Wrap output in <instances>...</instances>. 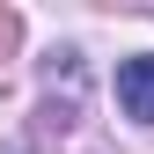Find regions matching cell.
Listing matches in <instances>:
<instances>
[{"label":"cell","instance_id":"6da1fadb","mask_svg":"<svg viewBox=\"0 0 154 154\" xmlns=\"http://www.w3.org/2000/svg\"><path fill=\"white\" fill-rule=\"evenodd\" d=\"M118 103H125L132 125H154V59H147V51L118 59Z\"/></svg>","mask_w":154,"mask_h":154}]
</instances>
